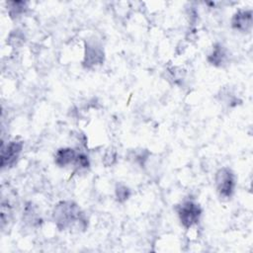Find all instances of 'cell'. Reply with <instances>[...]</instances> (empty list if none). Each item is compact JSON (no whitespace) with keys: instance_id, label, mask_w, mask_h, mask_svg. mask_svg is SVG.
I'll use <instances>...</instances> for the list:
<instances>
[{"instance_id":"obj_12","label":"cell","mask_w":253,"mask_h":253,"mask_svg":"<svg viewBox=\"0 0 253 253\" xmlns=\"http://www.w3.org/2000/svg\"><path fill=\"white\" fill-rule=\"evenodd\" d=\"M7 42L12 45V46H20L24 43V40H25V37H24V34L20 31V30H14L10 33L8 39H7Z\"/></svg>"},{"instance_id":"obj_5","label":"cell","mask_w":253,"mask_h":253,"mask_svg":"<svg viewBox=\"0 0 253 253\" xmlns=\"http://www.w3.org/2000/svg\"><path fill=\"white\" fill-rule=\"evenodd\" d=\"M104 49L98 42L90 40L85 43L84 58L82 63L86 68H93L101 65L104 62Z\"/></svg>"},{"instance_id":"obj_7","label":"cell","mask_w":253,"mask_h":253,"mask_svg":"<svg viewBox=\"0 0 253 253\" xmlns=\"http://www.w3.org/2000/svg\"><path fill=\"white\" fill-rule=\"evenodd\" d=\"M78 150L72 147H61L54 153V163L60 168H64L70 165L74 166L75 160L78 155Z\"/></svg>"},{"instance_id":"obj_3","label":"cell","mask_w":253,"mask_h":253,"mask_svg":"<svg viewBox=\"0 0 253 253\" xmlns=\"http://www.w3.org/2000/svg\"><path fill=\"white\" fill-rule=\"evenodd\" d=\"M177 215L180 220V223L186 229L192 228L197 225L202 216V208L201 206L193 201L186 200L177 206Z\"/></svg>"},{"instance_id":"obj_8","label":"cell","mask_w":253,"mask_h":253,"mask_svg":"<svg viewBox=\"0 0 253 253\" xmlns=\"http://www.w3.org/2000/svg\"><path fill=\"white\" fill-rule=\"evenodd\" d=\"M207 60L210 64L215 67H222L228 60V51L226 47L219 42L214 43L207 57Z\"/></svg>"},{"instance_id":"obj_6","label":"cell","mask_w":253,"mask_h":253,"mask_svg":"<svg viewBox=\"0 0 253 253\" xmlns=\"http://www.w3.org/2000/svg\"><path fill=\"white\" fill-rule=\"evenodd\" d=\"M253 26V12L251 9H239L231 18L232 29L240 33H249Z\"/></svg>"},{"instance_id":"obj_13","label":"cell","mask_w":253,"mask_h":253,"mask_svg":"<svg viewBox=\"0 0 253 253\" xmlns=\"http://www.w3.org/2000/svg\"><path fill=\"white\" fill-rule=\"evenodd\" d=\"M89 166H90V160L88 155L82 151H79L74 163V167L77 169L83 170V169H87Z\"/></svg>"},{"instance_id":"obj_11","label":"cell","mask_w":253,"mask_h":253,"mask_svg":"<svg viewBox=\"0 0 253 253\" xmlns=\"http://www.w3.org/2000/svg\"><path fill=\"white\" fill-rule=\"evenodd\" d=\"M130 195H131V192L127 186H126L124 184H118L116 186L115 196H116V200L119 203H125L126 201H127L129 199Z\"/></svg>"},{"instance_id":"obj_10","label":"cell","mask_w":253,"mask_h":253,"mask_svg":"<svg viewBox=\"0 0 253 253\" xmlns=\"http://www.w3.org/2000/svg\"><path fill=\"white\" fill-rule=\"evenodd\" d=\"M28 9L27 2L24 1H9L7 2L8 14L12 19H19Z\"/></svg>"},{"instance_id":"obj_1","label":"cell","mask_w":253,"mask_h":253,"mask_svg":"<svg viewBox=\"0 0 253 253\" xmlns=\"http://www.w3.org/2000/svg\"><path fill=\"white\" fill-rule=\"evenodd\" d=\"M52 219L59 230L75 229L79 231L87 227V218L80 207L73 201H60L52 211Z\"/></svg>"},{"instance_id":"obj_9","label":"cell","mask_w":253,"mask_h":253,"mask_svg":"<svg viewBox=\"0 0 253 253\" xmlns=\"http://www.w3.org/2000/svg\"><path fill=\"white\" fill-rule=\"evenodd\" d=\"M23 219L31 226H39L42 222V218L37 206L33 203L26 204L23 212Z\"/></svg>"},{"instance_id":"obj_14","label":"cell","mask_w":253,"mask_h":253,"mask_svg":"<svg viewBox=\"0 0 253 253\" xmlns=\"http://www.w3.org/2000/svg\"><path fill=\"white\" fill-rule=\"evenodd\" d=\"M117 161V151L113 148H109L108 150H106L104 157H103V163L109 167L112 166L113 164H115Z\"/></svg>"},{"instance_id":"obj_2","label":"cell","mask_w":253,"mask_h":253,"mask_svg":"<svg viewBox=\"0 0 253 253\" xmlns=\"http://www.w3.org/2000/svg\"><path fill=\"white\" fill-rule=\"evenodd\" d=\"M214 182L217 195L220 199L227 201L232 198L236 187V177L229 167L219 168L215 173Z\"/></svg>"},{"instance_id":"obj_4","label":"cell","mask_w":253,"mask_h":253,"mask_svg":"<svg viewBox=\"0 0 253 253\" xmlns=\"http://www.w3.org/2000/svg\"><path fill=\"white\" fill-rule=\"evenodd\" d=\"M24 148V140L20 137L13 138L1 145V167H11L19 159Z\"/></svg>"}]
</instances>
